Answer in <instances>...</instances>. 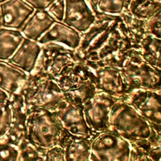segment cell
I'll return each instance as SVG.
<instances>
[{"instance_id":"cell-1","label":"cell","mask_w":161,"mask_h":161,"mask_svg":"<svg viewBox=\"0 0 161 161\" xmlns=\"http://www.w3.org/2000/svg\"><path fill=\"white\" fill-rule=\"evenodd\" d=\"M63 23L79 32L87 31L95 21V15L86 0H64Z\"/></svg>"},{"instance_id":"cell-2","label":"cell","mask_w":161,"mask_h":161,"mask_svg":"<svg viewBox=\"0 0 161 161\" xmlns=\"http://www.w3.org/2000/svg\"><path fill=\"white\" fill-rule=\"evenodd\" d=\"M25 0H7L0 4L2 28L19 30L34 12Z\"/></svg>"},{"instance_id":"cell-3","label":"cell","mask_w":161,"mask_h":161,"mask_svg":"<svg viewBox=\"0 0 161 161\" xmlns=\"http://www.w3.org/2000/svg\"><path fill=\"white\" fill-rule=\"evenodd\" d=\"M56 21L47 9H36L19 31L25 38L37 42Z\"/></svg>"},{"instance_id":"cell-4","label":"cell","mask_w":161,"mask_h":161,"mask_svg":"<svg viewBox=\"0 0 161 161\" xmlns=\"http://www.w3.org/2000/svg\"><path fill=\"white\" fill-rule=\"evenodd\" d=\"M40 51V46L35 41L25 38L8 61L26 73H30Z\"/></svg>"},{"instance_id":"cell-5","label":"cell","mask_w":161,"mask_h":161,"mask_svg":"<svg viewBox=\"0 0 161 161\" xmlns=\"http://www.w3.org/2000/svg\"><path fill=\"white\" fill-rule=\"evenodd\" d=\"M37 42L41 44L58 42L72 48H75L80 43V36L73 28L62 21H56Z\"/></svg>"},{"instance_id":"cell-6","label":"cell","mask_w":161,"mask_h":161,"mask_svg":"<svg viewBox=\"0 0 161 161\" xmlns=\"http://www.w3.org/2000/svg\"><path fill=\"white\" fill-rule=\"evenodd\" d=\"M27 76V73L8 61L0 60V90L8 96L19 91Z\"/></svg>"},{"instance_id":"cell-7","label":"cell","mask_w":161,"mask_h":161,"mask_svg":"<svg viewBox=\"0 0 161 161\" xmlns=\"http://www.w3.org/2000/svg\"><path fill=\"white\" fill-rule=\"evenodd\" d=\"M25 37L18 30L0 28V60L8 61Z\"/></svg>"},{"instance_id":"cell-8","label":"cell","mask_w":161,"mask_h":161,"mask_svg":"<svg viewBox=\"0 0 161 161\" xmlns=\"http://www.w3.org/2000/svg\"><path fill=\"white\" fill-rule=\"evenodd\" d=\"M161 0H130L128 11L135 17L147 20L160 10Z\"/></svg>"},{"instance_id":"cell-9","label":"cell","mask_w":161,"mask_h":161,"mask_svg":"<svg viewBox=\"0 0 161 161\" xmlns=\"http://www.w3.org/2000/svg\"><path fill=\"white\" fill-rule=\"evenodd\" d=\"M94 14L119 15L128 9L130 0H86Z\"/></svg>"},{"instance_id":"cell-10","label":"cell","mask_w":161,"mask_h":161,"mask_svg":"<svg viewBox=\"0 0 161 161\" xmlns=\"http://www.w3.org/2000/svg\"><path fill=\"white\" fill-rule=\"evenodd\" d=\"M12 118L11 107L9 99L7 98L0 102V138L8 131L11 125Z\"/></svg>"},{"instance_id":"cell-11","label":"cell","mask_w":161,"mask_h":161,"mask_svg":"<svg viewBox=\"0 0 161 161\" xmlns=\"http://www.w3.org/2000/svg\"><path fill=\"white\" fill-rule=\"evenodd\" d=\"M17 147L9 143L3 138H0V161L18 160Z\"/></svg>"},{"instance_id":"cell-12","label":"cell","mask_w":161,"mask_h":161,"mask_svg":"<svg viewBox=\"0 0 161 161\" xmlns=\"http://www.w3.org/2000/svg\"><path fill=\"white\" fill-rule=\"evenodd\" d=\"M145 31L147 34H152L160 38V10L145 21Z\"/></svg>"},{"instance_id":"cell-13","label":"cell","mask_w":161,"mask_h":161,"mask_svg":"<svg viewBox=\"0 0 161 161\" xmlns=\"http://www.w3.org/2000/svg\"><path fill=\"white\" fill-rule=\"evenodd\" d=\"M48 12L58 21H62L65 14V1L56 0L47 9Z\"/></svg>"},{"instance_id":"cell-14","label":"cell","mask_w":161,"mask_h":161,"mask_svg":"<svg viewBox=\"0 0 161 161\" xmlns=\"http://www.w3.org/2000/svg\"><path fill=\"white\" fill-rule=\"evenodd\" d=\"M33 8L40 9H47L51 4L56 0H25Z\"/></svg>"},{"instance_id":"cell-15","label":"cell","mask_w":161,"mask_h":161,"mask_svg":"<svg viewBox=\"0 0 161 161\" xmlns=\"http://www.w3.org/2000/svg\"><path fill=\"white\" fill-rule=\"evenodd\" d=\"M8 96H9L8 94H6L5 92L0 90V102L8 98Z\"/></svg>"},{"instance_id":"cell-16","label":"cell","mask_w":161,"mask_h":161,"mask_svg":"<svg viewBox=\"0 0 161 161\" xmlns=\"http://www.w3.org/2000/svg\"><path fill=\"white\" fill-rule=\"evenodd\" d=\"M2 28L1 26V11H0V28Z\"/></svg>"},{"instance_id":"cell-17","label":"cell","mask_w":161,"mask_h":161,"mask_svg":"<svg viewBox=\"0 0 161 161\" xmlns=\"http://www.w3.org/2000/svg\"><path fill=\"white\" fill-rule=\"evenodd\" d=\"M7 1V0H0V4H1V3H4V1Z\"/></svg>"}]
</instances>
